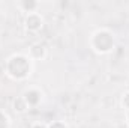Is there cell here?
<instances>
[{"label":"cell","instance_id":"1","mask_svg":"<svg viewBox=\"0 0 129 128\" xmlns=\"http://www.w3.org/2000/svg\"><path fill=\"white\" fill-rule=\"evenodd\" d=\"M17 69H18L17 77H24V75L29 72L30 68H29V63H27V60H26L24 57H14V59L11 60V63H9V71H11V74L14 75Z\"/></svg>","mask_w":129,"mask_h":128},{"label":"cell","instance_id":"2","mask_svg":"<svg viewBox=\"0 0 129 128\" xmlns=\"http://www.w3.org/2000/svg\"><path fill=\"white\" fill-rule=\"evenodd\" d=\"M39 24H41V20L38 18V17H29L27 18V26L30 27V29H38L39 27Z\"/></svg>","mask_w":129,"mask_h":128},{"label":"cell","instance_id":"3","mask_svg":"<svg viewBox=\"0 0 129 128\" xmlns=\"http://www.w3.org/2000/svg\"><path fill=\"white\" fill-rule=\"evenodd\" d=\"M51 128H64L63 125H60V124H56V125H53Z\"/></svg>","mask_w":129,"mask_h":128},{"label":"cell","instance_id":"4","mask_svg":"<svg viewBox=\"0 0 129 128\" xmlns=\"http://www.w3.org/2000/svg\"><path fill=\"white\" fill-rule=\"evenodd\" d=\"M125 104H126V105H128V107H129V95L126 96V101H125Z\"/></svg>","mask_w":129,"mask_h":128}]
</instances>
